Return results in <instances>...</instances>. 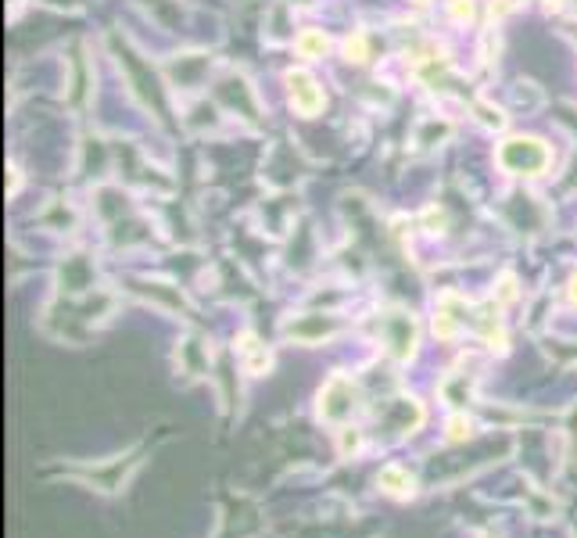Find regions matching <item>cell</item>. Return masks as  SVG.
<instances>
[{"label": "cell", "instance_id": "1", "mask_svg": "<svg viewBox=\"0 0 577 538\" xmlns=\"http://www.w3.org/2000/svg\"><path fill=\"white\" fill-rule=\"evenodd\" d=\"M552 162L549 147L542 140H531V137H517V140H506L499 147V166L510 169V173H520V177H538L545 173Z\"/></svg>", "mask_w": 577, "mask_h": 538}, {"label": "cell", "instance_id": "2", "mask_svg": "<svg viewBox=\"0 0 577 538\" xmlns=\"http://www.w3.org/2000/svg\"><path fill=\"white\" fill-rule=\"evenodd\" d=\"M351 410H355V384L345 373H334L319 391V417L330 420V423H341Z\"/></svg>", "mask_w": 577, "mask_h": 538}, {"label": "cell", "instance_id": "3", "mask_svg": "<svg viewBox=\"0 0 577 538\" xmlns=\"http://www.w3.org/2000/svg\"><path fill=\"white\" fill-rule=\"evenodd\" d=\"M288 90H290V105H294L301 116H316V112L323 108V90H319V83H316L309 72H290Z\"/></svg>", "mask_w": 577, "mask_h": 538}, {"label": "cell", "instance_id": "4", "mask_svg": "<svg viewBox=\"0 0 577 538\" xmlns=\"http://www.w3.org/2000/svg\"><path fill=\"white\" fill-rule=\"evenodd\" d=\"M338 330H341V323L334 316H301V320H294L288 327V334L298 338V341H327Z\"/></svg>", "mask_w": 577, "mask_h": 538}, {"label": "cell", "instance_id": "5", "mask_svg": "<svg viewBox=\"0 0 577 538\" xmlns=\"http://www.w3.org/2000/svg\"><path fill=\"white\" fill-rule=\"evenodd\" d=\"M388 327H391V334H388L391 352H395L399 359H409L412 356V345H416V323H412V316L395 312V316L388 320Z\"/></svg>", "mask_w": 577, "mask_h": 538}, {"label": "cell", "instance_id": "6", "mask_svg": "<svg viewBox=\"0 0 577 538\" xmlns=\"http://www.w3.org/2000/svg\"><path fill=\"white\" fill-rule=\"evenodd\" d=\"M377 484H380V492H388L391 499H409L412 488H416V484H412V474L402 471V467H395V463L377 474Z\"/></svg>", "mask_w": 577, "mask_h": 538}, {"label": "cell", "instance_id": "7", "mask_svg": "<svg viewBox=\"0 0 577 538\" xmlns=\"http://www.w3.org/2000/svg\"><path fill=\"white\" fill-rule=\"evenodd\" d=\"M240 352H244V370H248V373H266V370H269V352L258 349V341L248 338V341L240 345Z\"/></svg>", "mask_w": 577, "mask_h": 538}, {"label": "cell", "instance_id": "8", "mask_svg": "<svg viewBox=\"0 0 577 538\" xmlns=\"http://www.w3.org/2000/svg\"><path fill=\"white\" fill-rule=\"evenodd\" d=\"M298 51H301L305 58H319V55L327 51V36H323V33H316V29H309V33H301V36H298Z\"/></svg>", "mask_w": 577, "mask_h": 538}, {"label": "cell", "instance_id": "9", "mask_svg": "<svg viewBox=\"0 0 577 538\" xmlns=\"http://www.w3.org/2000/svg\"><path fill=\"white\" fill-rule=\"evenodd\" d=\"M345 55H348V61H362L366 58V40H362V36H348Z\"/></svg>", "mask_w": 577, "mask_h": 538}, {"label": "cell", "instance_id": "10", "mask_svg": "<svg viewBox=\"0 0 577 538\" xmlns=\"http://www.w3.org/2000/svg\"><path fill=\"white\" fill-rule=\"evenodd\" d=\"M462 438H470V420L452 417L449 420V442H462Z\"/></svg>", "mask_w": 577, "mask_h": 538}, {"label": "cell", "instance_id": "11", "mask_svg": "<svg viewBox=\"0 0 577 538\" xmlns=\"http://www.w3.org/2000/svg\"><path fill=\"white\" fill-rule=\"evenodd\" d=\"M355 449H359V431L345 427L341 431V452H355Z\"/></svg>", "mask_w": 577, "mask_h": 538}, {"label": "cell", "instance_id": "12", "mask_svg": "<svg viewBox=\"0 0 577 538\" xmlns=\"http://www.w3.org/2000/svg\"><path fill=\"white\" fill-rule=\"evenodd\" d=\"M571 301H574V305H577V277H574V280H571Z\"/></svg>", "mask_w": 577, "mask_h": 538}, {"label": "cell", "instance_id": "13", "mask_svg": "<svg viewBox=\"0 0 577 538\" xmlns=\"http://www.w3.org/2000/svg\"><path fill=\"white\" fill-rule=\"evenodd\" d=\"M484 538H491V535H484Z\"/></svg>", "mask_w": 577, "mask_h": 538}, {"label": "cell", "instance_id": "14", "mask_svg": "<svg viewBox=\"0 0 577 538\" xmlns=\"http://www.w3.org/2000/svg\"><path fill=\"white\" fill-rule=\"evenodd\" d=\"M574 538H577V532H574Z\"/></svg>", "mask_w": 577, "mask_h": 538}]
</instances>
